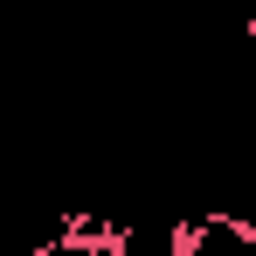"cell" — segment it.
I'll list each match as a JSON object with an SVG mask.
<instances>
[{"instance_id": "cell-1", "label": "cell", "mask_w": 256, "mask_h": 256, "mask_svg": "<svg viewBox=\"0 0 256 256\" xmlns=\"http://www.w3.org/2000/svg\"><path fill=\"white\" fill-rule=\"evenodd\" d=\"M118 256H187V222L138 214V222L118 228Z\"/></svg>"}, {"instance_id": "cell-2", "label": "cell", "mask_w": 256, "mask_h": 256, "mask_svg": "<svg viewBox=\"0 0 256 256\" xmlns=\"http://www.w3.org/2000/svg\"><path fill=\"white\" fill-rule=\"evenodd\" d=\"M187 256H256V236H242L222 214H187Z\"/></svg>"}, {"instance_id": "cell-3", "label": "cell", "mask_w": 256, "mask_h": 256, "mask_svg": "<svg viewBox=\"0 0 256 256\" xmlns=\"http://www.w3.org/2000/svg\"><path fill=\"white\" fill-rule=\"evenodd\" d=\"M222 222H236V228H242V236H256V187H242V194H228V201H222Z\"/></svg>"}]
</instances>
